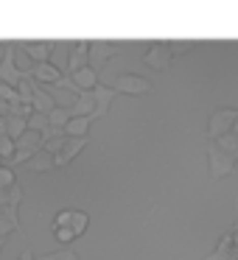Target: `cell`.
<instances>
[{
    "label": "cell",
    "instance_id": "6da1fadb",
    "mask_svg": "<svg viewBox=\"0 0 238 260\" xmlns=\"http://www.w3.org/2000/svg\"><path fill=\"white\" fill-rule=\"evenodd\" d=\"M42 146H45V140H42V135H40V132H25V135L23 137H20V140H17V151H14V157L12 159H9V162H28V159L31 157H34V154L37 151H42ZM6 162V165H9Z\"/></svg>",
    "mask_w": 238,
    "mask_h": 260
},
{
    "label": "cell",
    "instance_id": "7a4b0ae2",
    "mask_svg": "<svg viewBox=\"0 0 238 260\" xmlns=\"http://www.w3.org/2000/svg\"><path fill=\"white\" fill-rule=\"evenodd\" d=\"M23 79H25V73L17 68V53H14V48H6L3 62H0V84H9L17 90Z\"/></svg>",
    "mask_w": 238,
    "mask_h": 260
},
{
    "label": "cell",
    "instance_id": "3957f363",
    "mask_svg": "<svg viewBox=\"0 0 238 260\" xmlns=\"http://www.w3.org/2000/svg\"><path fill=\"white\" fill-rule=\"evenodd\" d=\"M115 92H126V95H146V92H152V81H146L143 76L137 73H124L115 79Z\"/></svg>",
    "mask_w": 238,
    "mask_h": 260
},
{
    "label": "cell",
    "instance_id": "277c9868",
    "mask_svg": "<svg viewBox=\"0 0 238 260\" xmlns=\"http://www.w3.org/2000/svg\"><path fill=\"white\" fill-rule=\"evenodd\" d=\"M84 146H87V137H68V140H65V146H62V151L53 157V168H62V165H68L79 151H84Z\"/></svg>",
    "mask_w": 238,
    "mask_h": 260
},
{
    "label": "cell",
    "instance_id": "5b68a950",
    "mask_svg": "<svg viewBox=\"0 0 238 260\" xmlns=\"http://www.w3.org/2000/svg\"><path fill=\"white\" fill-rule=\"evenodd\" d=\"M171 59H174V53H171V48L163 45V42H157V45H152L146 51V64L154 70H165L171 64Z\"/></svg>",
    "mask_w": 238,
    "mask_h": 260
},
{
    "label": "cell",
    "instance_id": "8992f818",
    "mask_svg": "<svg viewBox=\"0 0 238 260\" xmlns=\"http://www.w3.org/2000/svg\"><path fill=\"white\" fill-rule=\"evenodd\" d=\"M68 68H70V73H79L81 68H90V42L87 40H81L79 45L68 53Z\"/></svg>",
    "mask_w": 238,
    "mask_h": 260
},
{
    "label": "cell",
    "instance_id": "52a82bcc",
    "mask_svg": "<svg viewBox=\"0 0 238 260\" xmlns=\"http://www.w3.org/2000/svg\"><path fill=\"white\" fill-rule=\"evenodd\" d=\"M93 95H96V115H93V120H96V118H104V115L109 112V107H112V98L118 95V92H115L112 87L98 84L96 90H93Z\"/></svg>",
    "mask_w": 238,
    "mask_h": 260
},
{
    "label": "cell",
    "instance_id": "ba28073f",
    "mask_svg": "<svg viewBox=\"0 0 238 260\" xmlns=\"http://www.w3.org/2000/svg\"><path fill=\"white\" fill-rule=\"evenodd\" d=\"M31 79H34V81H42V84H59V79H62V70H59L56 64H51V62L34 64V73H31Z\"/></svg>",
    "mask_w": 238,
    "mask_h": 260
},
{
    "label": "cell",
    "instance_id": "9c48e42d",
    "mask_svg": "<svg viewBox=\"0 0 238 260\" xmlns=\"http://www.w3.org/2000/svg\"><path fill=\"white\" fill-rule=\"evenodd\" d=\"M9 232H20L17 207H0V238H6Z\"/></svg>",
    "mask_w": 238,
    "mask_h": 260
},
{
    "label": "cell",
    "instance_id": "30bf717a",
    "mask_svg": "<svg viewBox=\"0 0 238 260\" xmlns=\"http://www.w3.org/2000/svg\"><path fill=\"white\" fill-rule=\"evenodd\" d=\"M109 56H112V45L109 42H90V68L93 70H98Z\"/></svg>",
    "mask_w": 238,
    "mask_h": 260
},
{
    "label": "cell",
    "instance_id": "8fae6325",
    "mask_svg": "<svg viewBox=\"0 0 238 260\" xmlns=\"http://www.w3.org/2000/svg\"><path fill=\"white\" fill-rule=\"evenodd\" d=\"M48 95L53 98V104L56 107H65V109H73L76 101H79L81 92H73V90H65V87H51V92Z\"/></svg>",
    "mask_w": 238,
    "mask_h": 260
},
{
    "label": "cell",
    "instance_id": "7c38bea8",
    "mask_svg": "<svg viewBox=\"0 0 238 260\" xmlns=\"http://www.w3.org/2000/svg\"><path fill=\"white\" fill-rule=\"evenodd\" d=\"M73 81L79 87V92H93L98 87V76L93 68H81L79 73H73Z\"/></svg>",
    "mask_w": 238,
    "mask_h": 260
},
{
    "label": "cell",
    "instance_id": "4fadbf2b",
    "mask_svg": "<svg viewBox=\"0 0 238 260\" xmlns=\"http://www.w3.org/2000/svg\"><path fill=\"white\" fill-rule=\"evenodd\" d=\"M93 115H96V95L93 92H81L73 107V118H93Z\"/></svg>",
    "mask_w": 238,
    "mask_h": 260
},
{
    "label": "cell",
    "instance_id": "5bb4252c",
    "mask_svg": "<svg viewBox=\"0 0 238 260\" xmlns=\"http://www.w3.org/2000/svg\"><path fill=\"white\" fill-rule=\"evenodd\" d=\"M25 56L34 64H45L48 56H51V45H48V42H28V45H25Z\"/></svg>",
    "mask_w": 238,
    "mask_h": 260
},
{
    "label": "cell",
    "instance_id": "9a60e30c",
    "mask_svg": "<svg viewBox=\"0 0 238 260\" xmlns=\"http://www.w3.org/2000/svg\"><path fill=\"white\" fill-rule=\"evenodd\" d=\"M28 132V118H20V115H9L6 118V135L12 137L14 143Z\"/></svg>",
    "mask_w": 238,
    "mask_h": 260
},
{
    "label": "cell",
    "instance_id": "2e32d148",
    "mask_svg": "<svg viewBox=\"0 0 238 260\" xmlns=\"http://www.w3.org/2000/svg\"><path fill=\"white\" fill-rule=\"evenodd\" d=\"M28 168L37 171V174H45V171H51V168H53V154H48L45 148H42V151H37L34 157L28 159Z\"/></svg>",
    "mask_w": 238,
    "mask_h": 260
},
{
    "label": "cell",
    "instance_id": "e0dca14e",
    "mask_svg": "<svg viewBox=\"0 0 238 260\" xmlns=\"http://www.w3.org/2000/svg\"><path fill=\"white\" fill-rule=\"evenodd\" d=\"M230 118H235V112H230V109L216 112L213 118H210V135H224V132L230 129Z\"/></svg>",
    "mask_w": 238,
    "mask_h": 260
},
{
    "label": "cell",
    "instance_id": "ac0fdd59",
    "mask_svg": "<svg viewBox=\"0 0 238 260\" xmlns=\"http://www.w3.org/2000/svg\"><path fill=\"white\" fill-rule=\"evenodd\" d=\"M90 123H93V118H73L68 126H65V135L68 137H87Z\"/></svg>",
    "mask_w": 238,
    "mask_h": 260
},
{
    "label": "cell",
    "instance_id": "d6986e66",
    "mask_svg": "<svg viewBox=\"0 0 238 260\" xmlns=\"http://www.w3.org/2000/svg\"><path fill=\"white\" fill-rule=\"evenodd\" d=\"M53 109H56V104H53V98L48 95L45 90H40V87H37V92H34V112L51 115Z\"/></svg>",
    "mask_w": 238,
    "mask_h": 260
},
{
    "label": "cell",
    "instance_id": "ffe728a7",
    "mask_svg": "<svg viewBox=\"0 0 238 260\" xmlns=\"http://www.w3.org/2000/svg\"><path fill=\"white\" fill-rule=\"evenodd\" d=\"M17 92H20V101H23L25 107H34V92H37V84H34V79H31V76H25V79L20 81Z\"/></svg>",
    "mask_w": 238,
    "mask_h": 260
},
{
    "label": "cell",
    "instance_id": "44dd1931",
    "mask_svg": "<svg viewBox=\"0 0 238 260\" xmlns=\"http://www.w3.org/2000/svg\"><path fill=\"white\" fill-rule=\"evenodd\" d=\"M70 120H73V109H65V107H56L51 115H48V123L56 126V129H65Z\"/></svg>",
    "mask_w": 238,
    "mask_h": 260
},
{
    "label": "cell",
    "instance_id": "7402d4cb",
    "mask_svg": "<svg viewBox=\"0 0 238 260\" xmlns=\"http://www.w3.org/2000/svg\"><path fill=\"white\" fill-rule=\"evenodd\" d=\"M87 224H90V215L81 213V210H73V215H70V224H68V226L76 232V238L87 232Z\"/></svg>",
    "mask_w": 238,
    "mask_h": 260
},
{
    "label": "cell",
    "instance_id": "603a6c76",
    "mask_svg": "<svg viewBox=\"0 0 238 260\" xmlns=\"http://www.w3.org/2000/svg\"><path fill=\"white\" fill-rule=\"evenodd\" d=\"M20 202H23V190H20L17 185L9 187V190H0V204H3V207H17Z\"/></svg>",
    "mask_w": 238,
    "mask_h": 260
},
{
    "label": "cell",
    "instance_id": "cb8c5ba5",
    "mask_svg": "<svg viewBox=\"0 0 238 260\" xmlns=\"http://www.w3.org/2000/svg\"><path fill=\"white\" fill-rule=\"evenodd\" d=\"M14 185H17V176H14L12 165H0V190H9Z\"/></svg>",
    "mask_w": 238,
    "mask_h": 260
},
{
    "label": "cell",
    "instance_id": "d4e9b609",
    "mask_svg": "<svg viewBox=\"0 0 238 260\" xmlns=\"http://www.w3.org/2000/svg\"><path fill=\"white\" fill-rule=\"evenodd\" d=\"M12 151H17V143H14L9 135H3L0 137V159H3V165L12 159Z\"/></svg>",
    "mask_w": 238,
    "mask_h": 260
},
{
    "label": "cell",
    "instance_id": "484cf974",
    "mask_svg": "<svg viewBox=\"0 0 238 260\" xmlns=\"http://www.w3.org/2000/svg\"><path fill=\"white\" fill-rule=\"evenodd\" d=\"M48 126H51V123H48V115H42V112H34V115L28 118V129H31V132H40V135H42Z\"/></svg>",
    "mask_w": 238,
    "mask_h": 260
},
{
    "label": "cell",
    "instance_id": "4316f807",
    "mask_svg": "<svg viewBox=\"0 0 238 260\" xmlns=\"http://www.w3.org/2000/svg\"><path fill=\"white\" fill-rule=\"evenodd\" d=\"M53 235H56L59 243H70V241L76 238V232L70 230V226H59V230H53Z\"/></svg>",
    "mask_w": 238,
    "mask_h": 260
},
{
    "label": "cell",
    "instance_id": "83f0119b",
    "mask_svg": "<svg viewBox=\"0 0 238 260\" xmlns=\"http://www.w3.org/2000/svg\"><path fill=\"white\" fill-rule=\"evenodd\" d=\"M70 215H73V210H62V213L56 215V218H53V224H51V230H59V226H68L70 224Z\"/></svg>",
    "mask_w": 238,
    "mask_h": 260
},
{
    "label": "cell",
    "instance_id": "f1b7e54d",
    "mask_svg": "<svg viewBox=\"0 0 238 260\" xmlns=\"http://www.w3.org/2000/svg\"><path fill=\"white\" fill-rule=\"evenodd\" d=\"M40 260H79V254L76 252H56V254H45Z\"/></svg>",
    "mask_w": 238,
    "mask_h": 260
},
{
    "label": "cell",
    "instance_id": "f546056e",
    "mask_svg": "<svg viewBox=\"0 0 238 260\" xmlns=\"http://www.w3.org/2000/svg\"><path fill=\"white\" fill-rule=\"evenodd\" d=\"M20 260H34V252H23V254H20Z\"/></svg>",
    "mask_w": 238,
    "mask_h": 260
},
{
    "label": "cell",
    "instance_id": "4dcf8cb0",
    "mask_svg": "<svg viewBox=\"0 0 238 260\" xmlns=\"http://www.w3.org/2000/svg\"><path fill=\"white\" fill-rule=\"evenodd\" d=\"M3 243H6V238H0V249H3Z\"/></svg>",
    "mask_w": 238,
    "mask_h": 260
},
{
    "label": "cell",
    "instance_id": "1f68e13d",
    "mask_svg": "<svg viewBox=\"0 0 238 260\" xmlns=\"http://www.w3.org/2000/svg\"><path fill=\"white\" fill-rule=\"evenodd\" d=\"M0 207H3V204H0Z\"/></svg>",
    "mask_w": 238,
    "mask_h": 260
},
{
    "label": "cell",
    "instance_id": "d6a6232c",
    "mask_svg": "<svg viewBox=\"0 0 238 260\" xmlns=\"http://www.w3.org/2000/svg\"><path fill=\"white\" fill-rule=\"evenodd\" d=\"M0 165H3V162H0Z\"/></svg>",
    "mask_w": 238,
    "mask_h": 260
}]
</instances>
